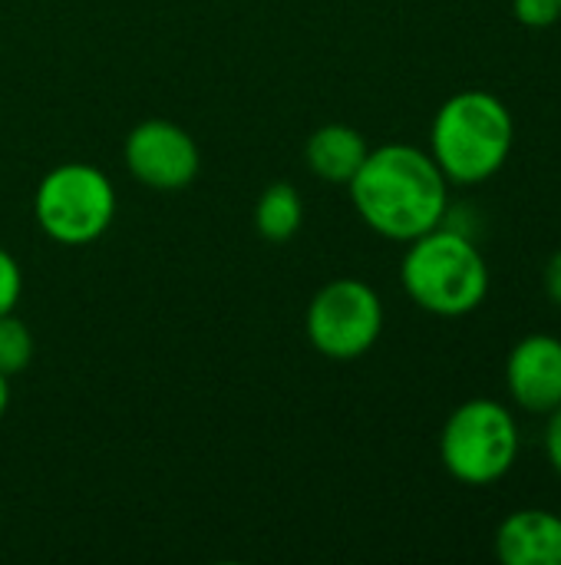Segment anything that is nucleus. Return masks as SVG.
I'll return each instance as SVG.
<instances>
[{
    "instance_id": "f8f14e48",
    "label": "nucleus",
    "mask_w": 561,
    "mask_h": 565,
    "mask_svg": "<svg viewBox=\"0 0 561 565\" xmlns=\"http://www.w3.org/2000/svg\"><path fill=\"white\" fill-rule=\"evenodd\" d=\"M33 361V334L30 328L13 315H0V374L13 377L20 371H26Z\"/></svg>"
},
{
    "instance_id": "9d476101",
    "label": "nucleus",
    "mask_w": 561,
    "mask_h": 565,
    "mask_svg": "<svg viewBox=\"0 0 561 565\" xmlns=\"http://www.w3.org/2000/svg\"><path fill=\"white\" fill-rule=\"evenodd\" d=\"M367 152H370V146L364 139V132H357L354 126H344V122H327V126L314 129L304 146L308 169L317 179L334 182V185H347L354 179V172L364 166Z\"/></svg>"
},
{
    "instance_id": "9b49d317",
    "label": "nucleus",
    "mask_w": 561,
    "mask_h": 565,
    "mask_svg": "<svg viewBox=\"0 0 561 565\" xmlns=\"http://www.w3.org/2000/svg\"><path fill=\"white\" fill-rule=\"evenodd\" d=\"M304 222V202L294 185L274 182L258 195L255 205V228L265 242H288L298 235Z\"/></svg>"
},
{
    "instance_id": "ddd939ff",
    "label": "nucleus",
    "mask_w": 561,
    "mask_h": 565,
    "mask_svg": "<svg viewBox=\"0 0 561 565\" xmlns=\"http://www.w3.org/2000/svg\"><path fill=\"white\" fill-rule=\"evenodd\" d=\"M513 13L526 26H552L561 20V0H513Z\"/></svg>"
},
{
    "instance_id": "7ed1b4c3",
    "label": "nucleus",
    "mask_w": 561,
    "mask_h": 565,
    "mask_svg": "<svg viewBox=\"0 0 561 565\" xmlns=\"http://www.w3.org/2000/svg\"><path fill=\"white\" fill-rule=\"evenodd\" d=\"M400 281L410 301L436 318H463L489 295V265L476 242L446 222L407 242Z\"/></svg>"
},
{
    "instance_id": "f03ea898",
    "label": "nucleus",
    "mask_w": 561,
    "mask_h": 565,
    "mask_svg": "<svg viewBox=\"0 0 561 565\" xmlns=\"http://www.w3.org/2000/svg\"><path fill=\"white\" fill-rule=\"evenodd\" d=\"M516 142L509 106L486 89H463L450 96L430 126V156L456 185H479L493 179Z\"/></svg>"
},
{
    "instance_id": "4468645a",
    "label": "nucleus",
    "mask_w": 561,
    "mask_h": 565,
    "mask_svg": "<svg viewBox=\"0 0 561 565\" xmlns=\"http://www.w3.org/2000/svg\"><path fill=\"white\" fill-rule=\"evenodd\" d=\"M20 291H23L20 265H17V258L7 248H0V315H7V311L17 308Z\"/></svg>"
},
{
    "instance_id": "2eb2a0df",
    "label": "nucleus",
    "mask_w": 561,
    "mask_h": 565,
    "mask_svg": "<svg viewBox=\"0 0 561 565\" xmlns=\"http://www.w3.org/2000/svg\"><path fill=\"white\" fill-rule=\"evenodd\" d=\"M546 457L552 463V470L561 477V407L549 414V427H546Z\"/></svg>"
},
{
    "instance_id": "423d86ee",
    "label": "nucleus",
    "mask_w": 561,
    "mask_h": 565,
    "mask_svg": "<svg viewBox=\"0 0 561 565\" xmlns=\"http://www.w3.org/2000/svg\"><path fill=\"white\" fill-rule=\"evenodd\" d=\"M304 331L317 354L357 361L384 334V301L360 278H334L311 298Z\"/></svg>"
},
{
    "instance_id": "6e6552de",
    "label": "nucleus",
    "mask_w": 561,
    "mask_h": 565,
    "mask_svg": "<svg viewBox=\"0 0 561 565\" xmlns=\"http://www.w3.org/2000/svg\"><path fill=\"white\" fill-rule=\"evenodd\" d=\"M506 387L519 411L549 417L561 407V341L552 334L522 338L506 358Z\"/></svg>"
},
{
    "instance_id": "0eeeda50",
    "label": "nucleus",
    "mask_w": 561,
    "mask_h": 565,
    "mask_svg": "<svg viewBox=\"0 0 561 565\" xmlns=\"http://www.w3.org/2000/svg\"><path fill=\"white\" fill-rule=\"evenodd\" d=\"M122 159L132 179L155 192H179L195 182L202 169L198 142L188 129L172 119H145L139 122L122 146Z\"/></svg>"
},
{
    "instance_id": "1a4fd4ad",
    "label": "nucleus",
    "mask_w": 561,
    "mask_h": 565,
    "mask_svg": "<svg viewBox=\"0 0 561 565\" xmlns=\"http://www.w3.org/2000/svg\"><path fill=\"white\" fill-rule=\"evenodd\" d=\"M496 556L506 565H561V516L516 510L496 530Z\"/></svg>"
},
{
    "instance_id": "dca6fc26",
    "label": "nucleus",
    "mask_w": 561,
    "mask_h": 565,
    "mask_svg": "<svg viewBox=\"0 0 561 565\" xmlns=\"http://www.w3.org/2000/svg\"><path fill=\"white\" fill-rule=\"evenodd\" d=\"M542 285H546V295L549 301L561 308V248L546 262V271H542Z\"/></svg>"
},
{
    "instance_id": "f3484780",
    "label": "nucleus",
    "mask_w": 561,
    "mask_h": 565,
    "mask_svg": "<svg viewBox=\"0 0 561 565\" xmlns=\"http://www.w3.org/2000/svg\"><path fill=\"white\" fill-rule=\"evenodd\" d=\"M7 404H10V377L0 374V417L7 414Z\"/></svg>"
},
{
    "instance_id": "f257e3e1",
    "label": "nucleus",
    "mask_w": 561,
    "mask_h": 565,
    "mask_svg": "<svg viewBox=\"0 0 561 565\" xmlns=\"http://www.w3.org/2000/svg\"><path fill=\"white\" fill-rule=\"evenodd\" d=\"M347 189L364 225L390 242H413L450 212V179L430 152L407 142L370 149Z\"/></svg>"
},
{
    "instance_id": "39448f33",
    "label": "nucleus",
    "mask_w": 561,
    "mask_h": 565,
    "mask_svg": "<svg viewBox=\"0 0 561 565\" xmlns=\"http://www.w3.org/2000/svg\"><path fill=\"white\" fill-rule=\"evenodd\" d=\"M33 215L46 238L69 248L89 245L112 225L116 189L103 169L89 162H63L40 179Z\"/></svg>"
},
{
    "instance_id": "20e7f679",
    "label": "nucleus",
    "mask_w": 561,
    "mask_h": 565,
    "mask_svg": "<svg viewBox=\"0 0 561 565\" xmlns=\"http://www.w3.org/2000/svg\"><path fill=\"white\" fill-rule=\"evenodd\" d=\"M519 424L509 407L489 397L460 404L440 434V460L463 487H493L519 460Z\"/></svg>"
}]
</instances>
